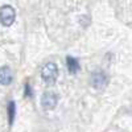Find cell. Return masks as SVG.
Masks as SVG:
<instances>
[{
  "label": "cell",
  "mask_w": 132,
  "mask_h": 132,
  "mask_svg": "<svg viewBox=\"0 0 132 132\" xmlns=\"http://www.w3.org/2000/svg\"><path fill=\"white\" fill-rule=\"evenodd\" d=\"M57 102H58V96L56 93L53 91H46L44 93L42 98H41V104L45 110H53L54 107L57 106Z\"/></svg>",
  "instance_id": "obj_3"
},
{
  "label": "cell",
  "mask_w": 132,
  "mask_h": 132,
  "mask_svg": "<svg viewBox=\"0 0 132 132\" xmlns=\"http://www.w3.org/2000/svg\"><path fill=\"white\" fill-rule=\"evenodd\" d=\"M8 114H9V123L12 124V123H13L15 114H16V108H15V103H13V102H11L9 106H8Z\"/></svg>",
  "instance_id": "obj_7"
},
{
  "label": "cell",
  "mask_w": 132,
  "mask_h": 132,
  "mask_svg": "<svg viewBox=\"0 0 132 132\" xmlns=\"http://www.w3.org/2000/svg\"><path fill=\"white\" fill-rule=\"evenodd\" d=\"M108 83V78L104 73H94L91 75V85L95 89H103Z\"/></svg>",
  "instance_id": "obj_4"
},
{
  "label": "cell",
  "mask_w": 132,
  "mask_h": 132,
  "mask_svg": "<svg viewBox=\"0 0 132 132\" xmlns=\"http://www.w3.org/2000/svg\"><path fill=\"white\" fill-rule=\"evenodd\" d=\"M16 17L15 9L11 5H3L0 7V24L4 27H9L13 24Z\"/></svg>",
  "instance_id": "obj_2"
},
{
  "label": "cell",
  "mask_w": 132,
  "mask_h": 132,
  "mask_svg": "<svg viewBox=\"0 0 132 132\" xmlns=\"http://www.w3.org/2000/svg\"><path fill=\"white\" fill-rule=\"evenodd\" d=\"M25 90H27V96H28V94H29V96H32V93H30V86L27 83L25 85Z\"/></svg>",
  "instance_id": "obj_8"
},
{
  "label": "cell",
  "mask_w": 132,
  "mask_h": 132,
  "mask_svg": "<svg viewBox=\"0 0 132 132\" xmlns=\"http://www.w3.org/2000/svg\"><path fill=\"white\" fill-rule=\"evenodd\" d=\"M41 75H42V79L45 81L46 83L52 85L56 82L57 77H58V68L56 63L53 62H48L44 68L41 69Z\"/></svg>",
  "instance_id": "obj_1"
},
{
  "label": "cell",
  "mask_w": 132,
  "mask_h": 132,
  "mask_svg": "<svg viewBox=\"0 0 132 132\" xmlns=\"http://www.w3.org/2000/svg\"><path fill=\"white\" fill-rule=\"evenodd\" d=\"M13 79V74H12V70H11L8 66H2L0 68V85H9Z\"/></svg>",
  "instance_id": "obj_5"
},
{
  "label": "cell",
  "mask_w": 132,
  "mask_h": 132,
  "mask_svg": "<svg viewBox=\"0 0 132 132\" xmlns=\"http://www.w3.org/2000/svg\"><path fill=\"white\" fill-rule=\"evenodd\" d=\"M66 63H68V70H69L71 74L78 73V71H79V69H81L78 60L74 58V57H68V58H66Z\"/></svg>",
  "instance_id": "obj_6"
}]
</instances>
